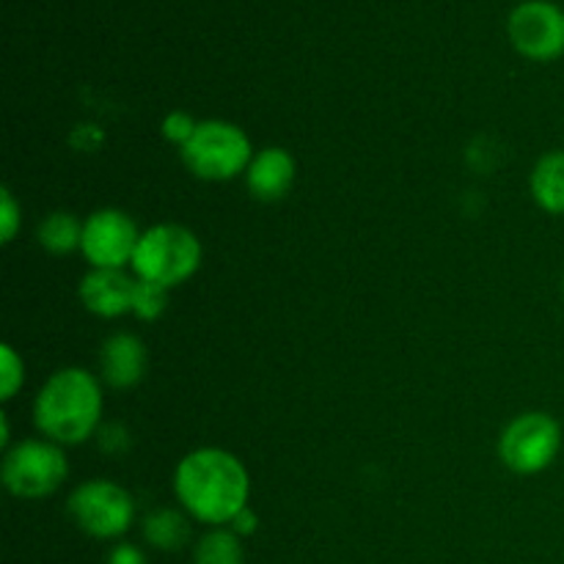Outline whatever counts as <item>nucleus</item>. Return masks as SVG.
Here are the masks:
<instances>
[{
    "label": "nucleus",
    "instance_id": "1",
    "mask_svg": "<svg viewBox=\"0 0 564 564\" xmlns=\"http://www.w3.org/2000/svg\"><path fill=\"white\" fill-rule=\"evenodd\" d=\"M174 494L182 510L207 527H229L248 507L251 477L242 460L218 446H202L180 460Z\"/></svg>",
    "mask_w": 564,
    "mask_h": 564
},
{
    "label": "nucleus",
    "instance_id": "2",
    "mask_svg": "<svg viewBox=\"0 0 564 564\" xmlns=\"http://www.w3.org/2000/svg\"><path fill=\"white\" fill-rule=\"evenodd\" d=\"M102 419V386L88 369L66 367L50 375L33 400L39 433L58 446H77L91 438Z\"/></svg>",
    "mask_w": 564,
    "mask_h": 564
},
{
    "label": "nucleus",
    "instance_id": "3",
    "mask_svg": "<svg viewBox=\"0 0 564 564\" xmlns=\"http://www.w3.org/2000/svg\"><path fill=\"white\" fill-rule=\"evenodd\" d=\"M202 240L187 226L158 224L138 240L132 270L135 279L174 290L202 268Z\"/></svg>",
    "mask_w": 564,
    "mask_h": 564
},
{
    "label": "nucleus",
    "instance_id": "4",
    "mask_svg": "<svg viewBox=\"0 0 564 564\" xmlns=\"http://www.w3.org/2000/svg\"><path fill=\"white\" fill-rule=\"evenodd\" d=\"M253 160L251 138L231 121H198L196 135L182 149V163L193 176L207 182H229L246 174Z\"/></svg>",
    "mask_w": 564,
    "mask_h": 564
},
{
    "label": "nucleus",
    "instance_id": "5",
    "mask_svg": "<svg viewBox=\"0 0 564 564\" xmlns=\"http://www.w3.org/2000/svg\"><path fill=\"white\" fill-rule=\"evenodd\" d=\"M3 485L11 496L25 501L47 499L66 482L69 463L64 449L53 441L28 438L6 449Z\"/></svg>",
    "mask_w": 564,
    "mask_h": 564
},
{
    "label": "nucleus",
    "instance_id": "6",
    "mask_svg": "<svg viewBox=\"0 0 564 564\" xmlns=\"http://www.w3.org/2000/svg\"><path fill=\"white\" fill-rule=\"evenodd\" d=\"M72 521L83 534L97 540H113L130 532L135 521L132 496L110 479H91L72 490L69 496Z\"/></svg>",
    "mask_w": 564,
    "mask_h": 564
},
{
    "label": "nucleus",
    "instance_id": "7",
    "mask_svg": "<svg viewBox=\"0 0 564 564\" xmlns=\"http://www.w3.org/2000/svg\"><path fill=\"white\" fill-rule=\"evenodd\" d=\"M562 427L551 413L529 411L512 419L499 438V457L510 471L540 474L556 460Z\"/></svg>",
    "mask_w": 564,
    "mask_h": 564
},
{
    "label": "nucleus",
    "instance_id": "8",
    "mask_svg": "<svg viewBox=\"0 0 564 564\" xmlns=\"http://www.w3.org/2000/svg\"><path fill=\"white\" fill-rule=\"evenodd\" d=\"M141 235L135 220L121 209H97L83 220L80 251L91 268L124 270L132 264Z\"/></svg>",
    "mask_w": 564,
    "mask_h": 564
},
{
    "label": "nucleus",
    "instance_id": "9",
    "mask_svg": "<svg viewBox=\"0 0 564 564\" xmlns=\"http://www.w3.org/2000/svg\"><path fill=\"white\" fill-rule=\"evenodd\" d=\"M507 33L523 58L554 61L564 53V11L549 0H527L510 14Z\"/></svg>",
    "mask_w": 564,
    "mask_h": 564
},
{
    "label": "nucleus",
    "instance_id": "10",
    "mask_svg": "<svg viewBox=\"0 0 564 564\" xmlns=\"http://www.w3.org/2000/svg\"><path fill=\"white\" fill-rule=\"evenodd\" d=\"M132 292H135V279L124 270L91 268V273L80 281L83 306L105 319L132 312Z\"/></svg>",
    "mask_w": 564,
    "mask_h": 564
},
{
    "label": "nucleus",
    "instance_id": "11",
    "mask_svg": "<svg viewBox=\"0 0 564 564\" xmlns=\"http://www.w3.org/2000/svg\"><path fill=\"white\" fill-rule=\"evenodd\" d=\"M147 364V345L132 334H113L105 339L102 352H99L102 380L110 389H132L141 383Z\"/></svg>",
    "mask_w": 564,
    "mask_h": 564
},
{
    "label": "nucleus",
    "instance_id": "12",
    "mask_svg": "<svg viewBox=\"0 0 564 564\" xmlns=\"http://www.w3.org/2000/svg\"><path fill=\"white\" fill-rule=\"evenodd\" d=\"M295 182V160L286 149L268 147L253 154L246 171V185L259 202H279L292 191Z\"/></svg>",
    "mask_w": 564,
    "mask_h": 564
},
{
    "label": "nucleus",
    "instance_id": "13",
    "mask_svg": "<svg viewBox=\"0 0 564 564\" xmlns=\"http://www.w3.org/2000/svg\"><path fill=\"white\" fill-rule=\"evenodd\" d=\"M534 202L549 215H564V152H549L538 160L532 171Z\"/></svg>",
    "mask_w": 564,
    "mask_h": 564
},
{
    "label": "nucleus",
    "instance_id": "14",
    "mask_svg": "<svg viewBox=\"0 0 564 564\" xmlns=\"http://www.w3.org/2000/svg\"><path fill=\"white\" fill-rule=\"evenodd\" d=\"M143 538L158 551H180L191 540V521L180 510H154L143 521Z\"/></svg>",
    "mask_w": 564,
    "mask_h": 564
},
{
    "label": "nucleus",
    "instance_id": "15",
    "mask_svg": "<svg viewBox=\"0 0 564 564\" xmlns=\"http://www.w3.org/2000/svg\"><path fill=\"white\" fill-rule=\"evenodd\" d=\"M39 242L50 253H72L83 242V224L72 213H53L39 224Z\"/></svg>",
    "mask_w": 564,
    "mask_h": 564
},
{
    "label": "nucleus",
    "instance_id": "16",
    "mask_svg": "<svg viewBox=\"0 0 564 564\" xmlns=\"http://www.w3.org/2000/svg\"><path fill=\"white\" fill-rule=\"evenodd\" d=\"M193 564H246L242 538H237L231 529H213L198 540L196 551H193Z\"/></svg>",
    "mask_w": 564,
    "mask_h": 564
},
{
    "label": "nucleus",
    "instance_id": "17",
    "mask_svg": "<svg viewBox=\"0 0 564 564\" xmlns=\"http://www.w3.org/2000/svg\"><path fill=\"white\" fill-rule=\"evenodd\" d=\"M165 306H169V290L152 281L135 279V292H132V314L143 323L163 317Z\"/></svg>",
    "mask_w": 564,
    "mask_h": 564
},
{
    "label": "nucleus",
    "instance_id": "18",
    "mask_svg": "<svg viewBox=\"0 0 564 564\" xmlns=\"http://www.w3.org/2000/svg\"><path fill=\"white\" fill-rule=\"evenodd\" d=\"M0 356H3V364H0V400L9 402L25 383V364H22L20 352L11 345L0 347Z\"/></svg>",
    "mask_w": 564,
    "mask_h": 564
},
{
    "label": "nucleus",
    "instance_id": "19",
    "mask_svg": "<svg viewBox=\"0 0 564 564\" xmlns=\"http://www.w3.org/2000/svg\"><path fill=\"white\" fill-rule=\"evenodd\" d=\"M198 130V121L193 119L191 113H185V110H174V113H169L163 119V135L165 141L174 143V147L185 149L187 143H191V138L196 135Z\"/></svg>",
    "mask_w": 564,
    "mask_h": 564
},
{
    "label": "nucleus",
    "instance_id": "20",
    "mask_svg": "<svg viewBox=\"0 0 564 564\" xmlns=\"http://www.w3.org/2000/svg\"><path fill=\"white\" fill-rule=\"evenodd\" d=\"M20 224H22L20 204H17L14 193H11L9 187H3V191H0V242L14 240L17 231H20Z\"/></svg>",
    "mask_w": 564,
    "mask_h": 564
},
{
    "label": "nucleus",
    "instance_id": "21",
    "mask_svg": "<svg viewBox=\"0 0 564 564\" xmlns=\"http://www.w3.org/2000/svg\"><path fill=\"white\" fill-rule=\"evenodd\" d=\"M108 564H147V556H143V551L135 549V545L121 543L108 554Z\"/></svg>",
    "mask_w": 564,
    "mask_h": 564
},
{
    "label": "nucleus",
    "instance_id": "22",
    "mask_svg": "<svg viewBox=\"0 0 564 564\" xmlns=\"http://www.w3.org/2000/svg\"><path fill=\"white\" fill-rule=\"evenodd\" d=\"M257 527H259V518L251 507H246V510H242L240 516L229 523V529L237 534V538H251V534L257 532Z\"/></svg>",
    "mask_w": 564,
    "mask_h": 564
},
{
    "label": "nucleus",
    "instance_id": "23",
    "mask_svg": "<svg viewBox=\"0 0 564 564\" xmlns=\"http://www.w3.org/2000/svg\"><path fill=\"white\" fill-rule=\"evenodd\" d=\"M130 446V435L124 433V427L119 424H110V427L102 430V449L108 452H121Z\"/></svg>",
    "mask_w": 564,
    "mask_h": 564
},
{
    "label": "nucleus",
    "instance_id": "24",
    "mask_svg": "<svg viewBox=\"0 0 564 564\" xmlns=\"http://www.w3.org/2000/svg\"><path fill=\"white\" fill-rule=\"evenodd\" d=\"M9 441H11L9 413H0V446H3V449H9Z\"/></svg>",
    "mask_w": 564,
    "mask_h": 564
},
{
    "label": "nucleus",
    "instance_id": "25",
    "mask_svg": "<svg viewBox=\"0 0 564 564\" xmlns=\"http://www.w3.org/2000/svg\"><path fill=\"white\" fill-rule=\"evenodd\" d=\"M562 290H564V281H562Z\"/></svg>",
    "mask_w": 564,
    "mask_h": 564
}]
</instances>
